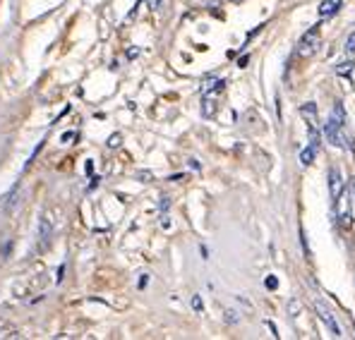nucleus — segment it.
<instances>
[{
    "label": "nucleus",
    "instance_id": "nucleus-1",
    "mask_svg": "<svg viewBox=\"0 0 355 340\" xmlns=\"http://www.w3.org/2000/svg\"><path fill=\"white\" fill-rule=\"evenodd\" d=\"M317 46H319V32H317V27H312V29L305 32V34H302V39H300L298 56L300 58H310L317 50Z\"/></svg>",
    "mask_w": 355,
    "mask_h": 340
},
{
    "label": "nucleus",
    "instance_id": "nucleus-2",
    "mask_svg": "<svg viewBox=\"0 0 355 340\" xmlns=\"http://www.w3.org/2000/svg\"><path fill=\"white\" fill-rule=\"evenodd\" d=\"M324 135H326V142L329 144H334V146H343V125H341L339 120L334 118H329V122L324 125Z\"/></svg>",
    "mask_w": 355,
    "mask_h": 340
},
{
    "label": "nucleus",
    "instance_id": "nucleus-3",
    "mask_svg": "<svg viewBox=\"0 0 355 340\" xmlns=\"http://www.w3.org/2000/svg\"><path fill=\"white\" fill-rule=\"evenodd\" d=\"M315 309H317V314H319V319H322L324 324L329 326V331H332L334 335H336V338H339V335H341V328H339V324H336V319H334L332 309L326 307V304H324V302H319V300L315 302Z\"/></svg>",
    "mask_w": 355,
    "mask_h": 340
},
{
    "label": "nucleus",
    "instance_id": "nucleus-4",
    "mask_svg": "<svg viewBox=\"0 0 355 340\" xmlns=\"http://www.w3.org/2000/svg\"><path fill=\"white\" fill-rule=\"evenodd\" d=\"M329 192H332V201L339 204L341 194H343V180H341L339 168H329Z\"/></svg>",
    "mask_w": 355,
    "mask_h": 340
},
{
    "label": "nucleus",
    "instance_id": "nucleus-5",
    "mask_svg": "<svg viewBox=\"0 0 355 340\" xmlns=\"http://www.w3.org/2000/svg\"><path fill=\"white\" fill-rule=\"evenodd\" d=\"M39 240H41V249H46L53 240V223L48 216H41L39 218Z\"/></svg>",
    "mask_w": 355,
    "mask_h": 340
},
{
    "label": "nucleus",
    "instance_id": "nucleus-6",
    "mask_svg": "<svg viewBox=\"0 0 355 340\" xmlns=\"http://www.w3.org/2000/svg\"><path fill=\"white\" fill-rule=\"evenodd\" d=\"M300 115L307 120L310 127H317V103H302L300 106Z\"/></svg>",
    "mask_w": 355,
    "mask_h": 340
},
{
    "label": "nucleus",
    "instance_id": "nucleus-7",
    "mask_svg": "<svg viewBox=\"0 0 355 340\" xmlns=\"http://www.w3.org/2000/svg\"><path fill=\"white\" fill-rule=\"evenodd\" d=\"M214 113H216V94H204V98H202V115L204 118H211Z\"/></svg>",
    "mask_w": 355,
    "mask_h": 340
},
{
    "label": "nucleus",
    "instance_id": "nucleus-8",
    "mask_svg": "<svg viewBox=\"0 0 355 340\" xmlns=\"http://www.w3.org/2000/svg\"><path fill=\"white\" fill-rule=\"evenodd\" d=\"M341 3H343V0H324L322 5H319V15H322V17H332L334 12L341 8Z\"/></svg>",
    "mask_w": 355,
    "mask_h": 340
},
{
    "label": "nucleus",
    "instance_id": "nucleus-9",
    "mask_svg": "<svg viewBox=\"0 0 355 340\" xmlns=\"http://www.w3.org/2000/svg\"><path fill=\"white\" fill-rule=\"evenodd\" d=\"M319 144H322V132L317 129V127H310V146L312 149H319Z\"/></svg>",
    "mask_w": 355,
    "mask_h": 340
},
{
    "label": "nucleus",
    "instance_id": "nucleus-10",
    "mask_svg": "<svg viewBox=\"0 0 355 340\" xmlns=\"http://www.w3.org/2000/svg\"><path fill=\"white\" fill-rule=\"evenodd\" d=\"M332 115H334L336 120H339L341 125H346V108H343V103H341V101H336V106H334Z\"/></svg>",
    "mask_w": 355,
    "mask_h": 340
},
{
    "label": "nucleus",
    "instance_id": "nucleus-11",
    "mask_svg": "<svg viewBox=\"0 0 355 340\" xmlns=\"http://www.w3.org/2000/svg\"><path fill=\"white\" fill-rule=\"evenodd\" d=\"M312 161H315V149H312V146L300 151V163H302V166H310Z\"/></svg>",
    "mask_w": 355,
    "mask_h": 340
},
{
    "label": "nucleus",
    "instance_id": "nucleus-12",
    "mask_svg": "<svg viewBox=\"0 0 355 340\" xmlns=\"http://www.w3.org/2000/svg\"><path fill=\"white\" fill-rule=\"evenodd\" d=\"M353 67H355V65L350 63V60H346V63L336 65V74H341V77H346V74H350V72H353Z\"/></svg>",
    "mask_w": 355,
    "mask_h": 340
},
{
    "label": "nucleus",
    "instance_id": "nucleus-13",
    "mask_svg": "<svg viewBox=\"0 0 355 340\" xmlns=\"http://www.w3.org/2000/svg\"><path fill=\"white\" fill-rule=\"evenodd\" d=\"M223 314H226V324H238V321H240V317H238V311H233V309H226V311H223Z\"/></svg>",
    "mask_w": 355,
    "mask_h": 340
},
{
    "label": "nucleus",
    "instance_id": "nucleus-14",
    "mask_svg": "<svg viewBox=\"0 0 355 340\" xmlns=\"http://www.w3.org/2000/svg\"><path fill=\"white\" fill-rule=\"evenodd\" d=\"M346 53L348 56L355 53V32H350V36H348V41H346Z\"/></svg>",
    "mask_w": 355,
    "mask_h": 340
},
{
    "label": "nucleus",
    "instance_id": "nucleus-15",
    "mask_svg": "<svg viewBox=\"0 0 355 340\" xmlns=\"http://www.w3.org/2000/svg\"><path fill=\"white\" fill-rule=\"evenodd\" d=\"M192 309H195V311H202V309H204V302H202L199 295H192Z\"/></svg>",
    "mask_w": 355,
    "mask_h": 340
},
{
    "label": "nucleus",
    "instance_id": "nucleus-16",
    "mask_svg": "<svg viewBox=\"0 0 355 340\" xmlns=\"http://www.w3.org/2000/svg\"><path fill=\"white\" fill-rule=\"evenodd\" d=\"M288 311H291V317H298L300 302H298V300H291V302H288Z\"/></svg>",
    "mask_w": 355,
    "mask_h": 340
},
{
    "label": "nucleus",
    "instance_id": "nucleus-17",
    "mask_svg": "<svg viewBox=\"0 0 355 340\" xmlns=\"http://www.w3.org/2000/svg\"><path fill=\"white\" fill-rule=\"evenodd\" d=\"M264 285H267V290H276V287H278V280H276L274 276H269L267 280H264Z\"/></svg>",
    "mask_w": 355,
    "mask_h": 340
},
{
    "label": "nucleus",
    "instance_id": "nucleus-18",
    "mask_svg": "<svg viewBox=\"0 0 355 340\" xmlns=\"http://www.w3.org/2000/svg\"><path fill=\"white\" fill-rule=\"evenodd\" d=\"M108 146H111V149L120 146V135H111V139H108Z\"/></svg>",
    "mask_w": 355,
    "mask_h": 340
},
{
    "label": "nucleus",
    "instance_id": "nucleus-19",
    "mask_svg": "<svg viewBox=\"0 0 355 340\" xmlns=\"http://www.w3.org/2000/svg\"><path fill=\"white\" fill-rule=\"evenodd\" d=\"M63 273H65V264H60V266H58V271H56V283H60V280H63Z\"/></svg>",
    "mask_w": 355,
    "mask_h": 340
},
{
    "label": "nucleus",
    "instance_id": "nucleus-20",
    "mask_svg": "<svg viewBox=\"0 0 355 340\" xmlns=\"http://www.w3.org/2000/svg\"><path fill=\"white\" fill-rule=\"evenodd\" d=\"M158 206H161V211H166L168 206H171V201H168V197H161V204H158Z\"/></svg>",
    "mask_w": 355,
    "mask_h": 340
},
{
    "label": "nucleus",
    "instance_id": "nucleus-21",
    "mask_svg": "<svg viewBox=\"0 0 355 340\" xmlns=\"http://www.w3.org/2000/svg\"><path fill=\"white\" fill-rule=\"evenodd\" d=\"M137 177H139L142 182H149L151 180V173H137Z\"/></svg>",
    "mask_w": 355,
    "mask_h": 340
},
{
    "label": "nucleus",
    "instance_id": "nucleus-22",
    "mask_svg": "<svg viewBox=\"0 0 355 340\" xmlns=\"http://www.w3.org/2000/svg\"><path fill=\"white\" fill-rule=\"evenodd\" d=\"M149 8L151 10H161V0H149Z\"/></svg>",
    "mask_w": 355,
    "mask_h": 340
},
{
    "label": "nucleus",
    "instance_id": "nucleus-23",
    "mask_svg": "<svg viewBox=\"0 0 355 340\" xmlns=\"http://www.w3.org/2000/svg\"><path fill=\"white\" fill-rule=\"evenodd\" d=\"M72 137H75V132H65V135H63V144H70Z\"/></svg>",
    "mask_w": 355,
    "mask_h": 340
},
{
    "label": "nucleus",
    "instance_id": "nucleus-24",
    "mask_svg": "<svg viewBox=\"0 0 355 340\" xmlns=\"http://www.w3.org/2000/svg\"><path fill=\"white\" fill-rule=\"evenodd\" d=\"M147 283H149V276H147V273H144V276L139 278V287H147Z\"/></svg>",
    "mask_w": 355,
    "mask_h": 340
},
{
    "label": "nucleus",
    "instance_id": "nucleus-25",
    "mask_svg": "<svg viewBox=\"0 0 355 340\" xmlns=\"http://www.w3.org/2000/svg\"><path fill=\"white\" fill-rule=\"evenodd\" d=\"M99 180H101L99 175H96V177H91V185H89V190H94V187H99Z\"/></svg>",
    "mask_w": 355,
    "mask_h": 340
},
{
    "label": "nucleus",
    "instance_id": "nucleus-26",
    "mask_svg": "<svg viewBox=\"0 0 355 340\" xmlns=\"http://www.w3.org/2000/svg\"><path fill=\"white\" fill-rule=\"evenodd\" d=\"M247 60H250V56H243L240 60H238V65H240V67H245V65H247Z\"/></svg>",
    "mask_w": 355,
    "mask_h": 340
},
{
    "label": "nucleus",
    "instance_id": "nucleus-27",
    "mask_svg": "<svg viewBox=\"0 0 355 340\" xmlns=\"http://www.w3.org/2000/svg\"><path fill=\"white\" fill-rule=\"evenodd\" d=\"M350 192H353V199H355V177H350Z\"/></svg>",
    "mask_w": 355,
    "mask_h": 340
},
{
    "label": "nucleus",
    "instance_id": "nucleus-28",
    "mask_svg": "<svg viewBox=\"0 0 355 340\" xmlns=\"http://www.w3.org/2000/svg\"><path fill=\"white\" fill-rule=\"evenodd\" d=\"M139 3H142V0H139Z\"/></svg>",
    "mask_w": 355,
    "mask_h": 340
}]
</instances>
